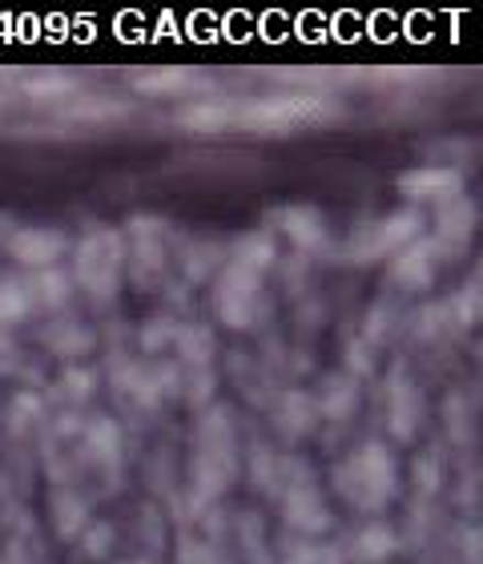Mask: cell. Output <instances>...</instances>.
<instances>
[{"mask_svg":"<svg viewBox=\"0 0 483 564\" xmlns=\"http://www.w3.org/2000/svg\"><path fill=\"white\" fill-rule=\"evenodd\" d=\"M29 311V299L21 291H0V318H21Z\"/></svg>","mask_w":483,"mask_h":564,"instance_id":"obj_3","label":"cell"},{"mask_svg":"<svg viewBox=\"0 0 483 564\" xmlns=\"http://www.w3.org/2000/svg\"><path fill=\"white\" fill-rule=\"evenodd\" d=\"M118 267H121V247L113 235H94L77 250V274L94 294H109L118 286Z\"/></svg>","mask_w":483,"mask_h":564,"instance_id":"obj_1","label":"cell"},{"mask_svg":"<svg viewBox=\"0 0 483 564\" xmlns=\"http://www.w3.org/2000/svg\"><path fill=\"white\" fill-rule=\"evenodd\" d=\"M61 250H65V238L57 230H24V235L12 238V254L29 267H45V262L57 259Z\"/></svg>","mask_w":483,"mask_h":564,"instance_id":"obj_2","label":"cell"}]
</instances>
